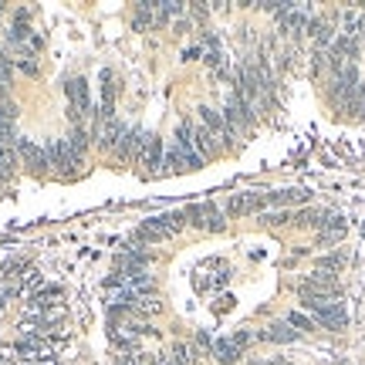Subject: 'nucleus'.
Masks as SVG:
<instances>
[{"mask_svg": "<svg viewBox=\"0 0 365 365\" xmlns=\"http://www.w3.org/2000/svg\"><path fill=\"white\" fill-rule=\"evenodd\" d=\"M193 149H197L200 156H213V153H220V142H216V136L210 132L207 125L193 129Z\"/></svg>", "mask_w": 365, "mask_h": 365, "instance_id": "0eeeda50", "label": "nucleus"}, {"mask_svg": "<svg viewBox=\"0 0 365 365\" xmlns=\"http://www.w3.org/2000/svg\"><path fill=\"white\" fill-rule=\"evenodd\" d=\"M197 359H200V355H197V349H193L190 342H176V345H173V362L176 365H193Z\"/></svg>", "mask_w": 365, "mask_h": 365, "instance_id": "ddd939ff", "label": "nucleus"}, {"mask_svg": "<svg viewBox=\"0 0 365 365\" xmlns=\"http://www.w3.org/2000/svg\"><path fill=\"white\" fill-rule=\"evenodd\" d=\"M139 314H156L162 305H159V298L156 294H142V298H136V305H132Z\"/></svg>", "mask_w": 365, "mask_h": 365, "instance_id": "f3484780", "label": "nucleus"}, {"mask_svg": "<svg viewBox=\"0 0 365 365\" xmlns=\"http://www.w3.org/2000/svg\"><path fill=\"white\" fill-rule=\"evenodd\" d=\"M342 237H345V220H342V216H328V223L321 227L318 244H321V247H331V244H338Z\"/></svg>", "mask_w": 365, "mask_h": 365, "instance_id": "6e6552de", "label": "nucleus"}, {"mask_svg": "<svg viewBox=\"0 0 365 365\" xmlns=\"http://www.w3.org/2000/svg\"><path fill=\"white\" fill-rule=\"evenodd\" d=\"M288 325L294 328V331H312V318H305L301 312H294L291 318H288Z\"/></svg>", "mask_w": 365, "mask_h": 365, "instance_id": "aec40b11", "label": "nucleus"}, {"mask_svg": "<svg viewBox=\"0 0 365 365\" xmlns=\"http://www.w3.org/2000/svg\"><path fill=\"white\" fill-rule=\"evenodd\" d=\"M314 321L321 325V328H331V331H338V328H345V308L335 301V305H328V308H321V312H314Z\"/></svg>", "mask_w": 365, "mask_h": 365, "instance_id": "423d86ee", "label": "nucleus"}, {"mask_svg": "<svg viewBox=\"0 0 365 365\" xmlns=\"http://www.w3.org/2000/svg\"><path fill=\"white\" fill-rule=\"evenodd\" d=\"M129 129L118 122V118H105V122H95V146L99 149H115L118 142H122V136H125Z\"/></svg>", "mask_w": 365, "mask_h": 365, "instance_id": "7ed1b4c3", "label": "nucleus"}, {"mask_svg": "<svg viewBox=\"0 0 365 365\" xmlns=\"http://www.w3.org/2000/svg\"><path fill=\"white\" fill-rule=\"evenodd\" d=\"M68 146H71V153L81 159V153H85V146H88V136H85V129L81 125H75L71 132H68Z\"/></svg>", "mask_w": 365, "mask_h": 365, "instance_id": "dca6fc26", "label": "nucleus"}, {"mask_svg": "<svg viewBox=\"0 0 365 365\" xmlns=\"http://www.w3.org/2000/svg\"><path fill=\"white\" fill-rule=\"evenodd\" d=\"M186 220L193 223V227H200V230H223V216H220V210L213 207V203H200V207H190L186 210Z\"/></svg>", "mask_w": 365, "mask_h": 365, "instance_id": "f257e3e1", "label": "nucleus"}, {"mask_svg": "<svg viewBox=\"0 0 365 365\" xmlns=\"http://www.w3.org/2000/svg\"><path fill=\"white\" fill-rule=\"evenodd\" d=\"M362 115H365V105H362Z\"/></svg>", "mask_w": 365, "mask_h": 365, "instance_id": "4be33fe9", "label": "nucleus"}, {"mask_svg": "<svg viewBox=\"0 0 365 365\" xmlns=\"http://www.w3.org/2000/svg\"><path fill=\"white\" fill-rule=\"evenodd\" d=\"M342 27H345V38H359V34H365V14H359V10H345V14H342Z\"/></svg>", "mask_w": 365, "mask_h": 365, "instance_id": "f8f14e48", "label": "nucleus"}, {"mask_svg": "<svg viewBox=\"0 0 365 365\" xmlns=\"http://www.w3.org/2000/svg\"><path fill=\"white\" fill-rule=\"evenodd\" d=\"M291 223H298V227H325L328 223V213L325 210H298V213H291Z\"/></svg>", "mask_w": 365, "mask_h": 365, "instance_id": "9b49d317", "label": "nucleus"}, {"mask_svg": "<svg viewBox=\"0 0 365 365\" xmlns=\"http://www.w3.org/2000/svg\"><path fill=\"white\" fill-rule=\"evenodd\" d=\"M200 115H203V122H207V129L213 132V136H220V132L227 129V122H223V115H220L216 108H207V105H203V108H200Z\"/></svg>", "mask_w": 365, "mask_h": 365, "instance_id": "4468645a", "label": "nucleus"}, {"mask_svg": "<svg viewBox=\"0 0 365 365\" xmlns=\"http://www.w3.org/2000/svg\"><path fill=\"white\" fill-rule=\"evenodd\" d=\"M142 166H146V169L162 166V142H159V136H153V142H149V149H146V156H142Z\"/></svg>", "mask_w": 365, "mask_h": 365, "instance_id": "2eb2a0df", "label": "nucleus"}, {"mask_svg": "<svg viewBox=\"0 0 365 365\" xmlns=\"http://www.w3.org/2000/svg\"><path fill=\"white\" fill-rule=\"evenodd\" d=\"M342 257H338V254H331V257H321V261H318V270H325V274H331V277H335V270H338V267H342Z\"/></svg>", "mask_w": 365, "mask_h": 365, "instance_id": "6ab92c4d", "label": "nucleus"}, {"mask_svg": "<svg viewBox=\"0 0 365 365\" xmlns=\"http://www.w3.org/2000/svg\"><path fill=\"white\" fill-rule=\"evenodd\" d=\"M264 207H270L267 193H237V197H230L227 213L230 216H244V213H254V210H264Z\"/></svg>", "mask_w": 365, "mask_h": 365, "instance_id": "20e7f679", "label": "nucleus"}, {"mask_svg": "<svg viewBox=\"0 0 365 365\" xmlns=\"http://www.w3.org/2000/svg\"><path fill=\"white\" fill-rule=\"evenodd\" d=\"M291 220V213H284V210H274V213H261V223L267 227H281V223H288Z\"/></svg>", "mask_w": 365, "mask_h": 365, "instance_id": "a211bd4d", "label": "nucleus"}, {"mask_svg": "<svg viewBox=\"0 0 365 365\" xmlns=\"http://www.w3.org/2000/svg\"><path fill=\"white\" fill-rule=\"evenodd\" d=\"M261 338L264 342H294L298 331H294L288 321H274V325H267V328L261 331Z\"/></svg>", "mask_w": 365, "mask_h": 365, "instance_id": "1a4fd4ad", "label": "nucleus"}, {"mask_svg": "<svg viewBox=\"0 0 365 365\" xmlns=\"http://www.w3.org/2000/svg\"><path fill=\"white\" fill-rule=\"evenodd\" d=\"M17 156L24 159V166H27V169H34V173L48 169V156H45V146H34L31 139H17Z\"/></svg>", "mask_w": 365, "mask_h": 365, "instance_id": "39448f33", "label": "nucleus"}, {"mask_svg": "<svg viewBox=\"0 0 365 365\" xmlns=\"http://www.w3.org/2000/svg\"><path fill=\"white\" fill-rule=\"evenodd\" d=\"M264 365H291L288 359H270V362H264Z\"/></svg>", "mask_w": 365, "mask_h": 365, "instance_id": "412c9836", "label": "nucleus"}, {"mask_svg": "<svg viewBox=\"0 0 365 365\" xmlns=\"http://www.w3.org/2000/svg\"><path fill=\"white\" fill-rule=\"evenodd\" d=\"M68 102H71V122L78 125V118L92 108V99H88V85H85V78H71L68 81Z\"/></svg>", "mask_w": 365, "mask_h": 365, "instance_id": "f03ea898", "label": "nucleus"}, {"mask_svg": "<svg viewBox=\"0 0 365 365\" xmlns=\"http://www.w3.org/2000/svg\"><path fill=\"white\" fill-rule=\"evenodd\" d=\"M240 345L234 342V338H223V342H213V355H216V362H223V365H234L237 359H240Z\"/></svg>", "mask_w": 365, "mask_h": 365, "instance_id": "9d476101", "label": "nucleus"}]
</instances>
